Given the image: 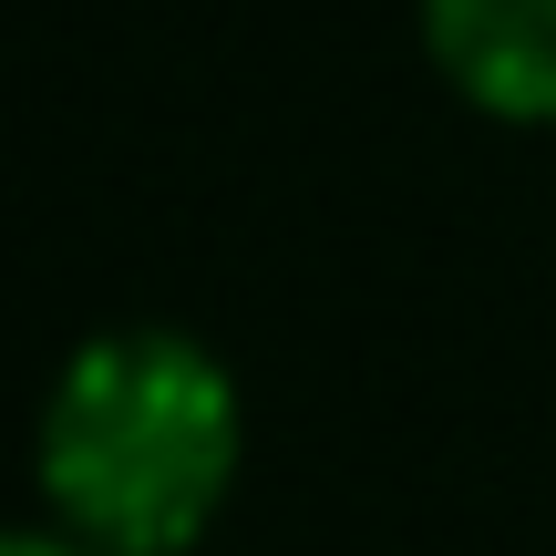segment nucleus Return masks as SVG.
Returning a JSON list of instances; mask_svg holds the SVG:
<instances>
[{
    "mask_svg": "<svg viewBox=\"0 0 556 556\" xmlns=\"http://www.w3.org/2000/svg\"><path fill=\"white\" fill-rule=\"evenodd\" d=\"M238 381L186 330H103L41 402V505L93 556H186L238 484Z\"/></svg>",
    "mask_w": 556,
    "mask_h": 556,
    "instance_id": "1",
    "label": "nucleus"
},
{
    "mask_svg": "<svg viewBox=\"0 0 556 556\" xmlns=\"http://www.w3.org/2000/svg\"><path fill=\"white\" fill-rule=\"evenodd\" d=\"M422 52L475 114L556 124V0H422Z\"/></svg>",
    "mask_w": 556,
    "mask_h": 556,
    "instance_id": "2",
    "label": "nucleus"
},
{
    "mask_svg": "<svg viewBox=\"0 0 556 556\" xmlns=\"http://www.w3.org/2000/svg\"><path fill=\"white\" fill-rule=\"evenodd\" d=\"M0 556H93V546H73V536H62V526H52V536H41V526H31V536H11Z\"/></svg>",
    "mask_w": 556,
    "mask_h": 556,
    "instance_id": "3",
    "label": "nucleus"
}]
</instances>
